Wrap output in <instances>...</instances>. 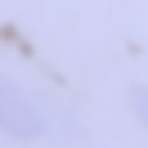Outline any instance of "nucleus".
I'll return each mask as SVG.
<instances>
[{
	"label": "nucleus",
	"instance_id": "nucleus-2",
	"mask_svg": "<svg viewBox=\"0 0 148 148\" xmlns=\"http://www.w3.org/2000/svg\"><path fill=\"white\" fill-rule=\"evenodd\" d=\"M130 108H135V117L144 121V130H148V90H135V94H130Z\"/></svg>",
	"mask_w": 148,
	"mask_h": 148
},
{
	"label": "nucleus",
	"instance_id": "nucleus-1",
	"mask_svg": "<svg viewBox=\"0 0 148 148\" xmlns=\"http://www.w3.org/2000/svg\"><path fill=\"white\" fill-rule=\"evenodd\" d=\"M45 130H49V121L40 112V103L9 72H0V135H9V139H40Z\"/></svg>",
	"mask_w": 148,
	"mask_h": 148
}]
</instances>
